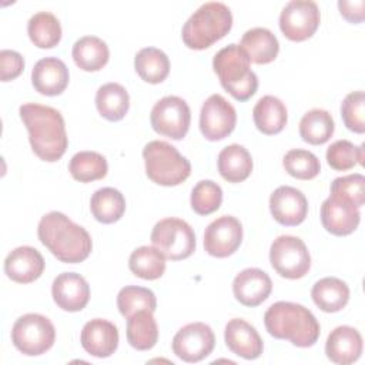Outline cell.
<instances>
[{"label": "cell", "instance_id": "1", "mask_svg": "<svg viewBox=\"0 0 365 365\" xmlns=\"http://www.w3.org/2000/svg\"><path fill=\"white\" fill-rule=\"evenodd\" d=\"M20 118L29 131L33 153L43 161L60 160L68 145L63 115L53 107L26 103L19 108Z\"/></svg>", "mask_w": 365, "mask_h": 365}, {"label": "cell", "instance_id": "2", "mask_svg": "<svg viewBox=\"0 0 365 365\" xmlns=\"http://www.w3.org/2000/svg\"><path fill=\"white\" fill-rule=\"evenodd\" d=\"M37 235L40 242L57 259L66 264L84 261L93 248L90 234L58 211H51L41 217Z\"/></svg>", "mask_w": 365, "mask_h": 365}, {"label": "cell", "instance_id": "3", "mask_svg": "<svg viewBox=\"0 0 365 365\" xmlns=\"http://www.w3.org/2000/svg\"><path fill=\"white\" fill-rule=\"evenodd\" d=\"M268 334L277 339H288L299 348L312 346L319 338V324L314 314L301 304L278 301L264 314Z\"/></svg>", "mask_w": 365, "mask_h": 365}, {"label": "cell", "instance_id": "4", "mask_svg": "<svg viewBox=\"0 0 365 365\" xmlns=\"http://www.w3.org/2000/svg\"><path fill=\"white\" fill-rule=\"evenodd\" d=\"M232 27V14L228 6L208 1L200 6L184 23L181 37L192 50H204L222 38Z\"/></svg>", "mask_w": 365, "mask_h": 365}, {"label": "cell", "instance_id": "5", "mask_svg": "<svg viewBox=\"0 0 365 365\" xmlns=\"http://www.w3.org/2000/svg\"><path fill=\"white\" fill-rule=\"evenodd\" d=\"M250 63L247 53L238 44H228L212 58V68L221 86L238 101H247L258 88V78Z\"/></svg>", "mask_w": 365, "mask_h": 365}, {"label": "cell", "instance_id": "6", "mask_svg": "<svg viewBox=\"0 0 365 365\" xmlns=\"http://www.w3.org/2000/svg\"><path fill=\"white\" fill-rule=\"evenodd\" d=\"M147 177L164 187H174L184 182L191 174L190 161L167 141L154 140L143 148Z\"/></svg>", "mask_w": 365, "mask_h": 365}, {"label": "cell", "instance_id": "7", "mask_svg": "<svg viewBox=\"0 0 365 365\" xmlns=\"http://www.w3.org/2000/svg\"><path fill=\"white\" fill-rule=\"evenodd\" d=\"M153 245L171 261L188 258L195 250L194 230L181 218L168 217L160 220L150 235Z\"/></svg>", "mask_w": 365, "mask_h": 365}, {"label": "cell", "instance_id": "8", "mask_svg": "<svg viewBox=\"0 0 365 365\" xmlns=\"http://www.w3.org/2000/svg\"><path fill=\"white\" fill-rule=\"evenodd\" d=\"M56 339L51 321L40 314H26L11 328V342L24 355L37 356L47 352Z\"/></svg>", "mask_w": 365, "mask_h": 365}, {"label": "cell", "instance_id": "9", "mask_svg": "<svg viewBox=\"0 0 365 365\" xmlns=\"http://www.w3.org/2000/svg\"><path fill=\"white\" fill-rule=\"evenodd\" d=\"M269 262L281 277L298 279L308 274L311 268V255L301 238L279 235L271 244Z\"/></svg>", "mask_w": 365, "mask_h": 365}, {"label": "cell", "instance_id": "10", "mask_svg": "<svg viewBox=\"0 0 365 365\" xmlns=\"http://www.w3.org/2000/svg\"><path fill=\"white\" fill-rule=\"evenodd\" d=\"M150 121L155 133L173 140H181L188 133L191 111L181 97L165 96L154 104Z\"/></svg>", "mask_w": 365, "mask_h": 365}, {"label": "cell", "instance_id": "11", "mask_svg": "<svg viewBox=\"0 0 365 365\" xmlns=\"http://www.w3.org/2000/svg\"><path fill=\"white\" fill-rule=\"evenodd\" d=\"M319 7L311 0H291L279 14V29L291 41H304L318 29Z\"/></svg>", "mask_w": 365, "mask_h": 365}, {"label": "cell", "instance_id": "12", "mask_svg": "<svg viewBox=\"0 0 365 365\" xmlns=\"http://www.w3.org/2000/svg\"><path fill=\"white\" fill-rule=\"evenodd\" d=\"M215 345V335L210 325L191 322L180 328L173 338V352L185 362H200L207 358Z\"/></svg>", "mask_w": 365, "mask_h": 365}, {"label": "cell", "instance_id": "13", "mask_svg": "<svg viewBox=\"0 0 365 365\" xmlns=\"http://www.w3.org/2000/svg\"><path fill=\"white\" fill-rule=\"evenodd\" d=\"M235 123V108L221 94H212L204 101L200 111V130L207 140L220 141L228 137Z\"/></svg>", "mask_w": 365, "mask_h": 365}, {"label": "cell", "instance_id": "14", "mask_svg": "<svg viewBox=\"0 0 365 365\" xmlns=\"http://www.w3.org/2000/svg\"><path fill=\"white\" fill-rule=\"evenodd\" d=\"M242 241V225L232 215H221L208 224L204 232L207 254L225 258L234 254Z\"/></svg>", "mask_w": 365, "mask_h": 365}, {"label": "cell", "instance_id": "15", "mask_svg": "<svg viewBox=\"0 0 365 365\" xmlns=\"http://www.w3.org/2000/svg\"><path fill=\"white\" fill-rule=\"evenodd\" d=\"M269 211L281 225L295 227L307 218L308 200L302 191L289 185H281L269 197Z\"/></svg>", "mask_w": 365, "mask_h": 365}, {"label": "cell", "instance_id": "16", "mask_svg": "<svg viewBox=\"0 0 365 365\" xmlns=\"http://www.w3.org/2000/svg\"><path fill=\"white\" fill-rule=\"evenodd\" d=\"M51 295L58 308L67 312H77L88 304L90 287L80 274L61 272L53 281Z\"/></svg>", "mask_w": 365, "mask_h": 365}, {"label": "cell", "instance_id": "17", "mask_svg": "<svg viewBox=\"0 0 365 365\" xmlns=\"http://www.w3.org/2000/svg\"><path fill=\"white\" fill-rule=\"evenodd\" d=\"M359 221V208L345 200L329 195L321 205V222L334 235L342 237L352 234Z\"/></svg>", "mask_w": 365, "mask_h": 365}, {"label": "cell", "instance_id": "18", "mask_svg": "<svg viewBox=\"0 0 365 365\" xmlns=\"http://www.w3.org/2000/svg\"><path fill=\"white\" fill-rule=\"evenodd\" d=\"M80 342L87 354L96 358H107L118 346V329L113 322L96 318L83 327Z\"/></svg>", "mask_w": 365, "mask_h": 365}, {"label": "cell", "instance_id": "19", "mask_svg": "<svg viewBox=\"0 0 365 365\" xmlns=\"http://www.w3.org/2000/svg\"><path fill=\"white\" fill-rule=\"evenodd\" d=\"M272 291L269 275L259 268H245L235 275L232 281V292L235 299L245 307H257L262 304Z\"/></svg>", "mask_w": 365, "mask_h": 365}, {"label": "cell", "instance_id": "20", "mask_svg": "<svg viewBox=\"0 0 365 365\" xmlns=\"http://www.w3.org/2000/svg\"><path fill=\"white\" fill-rule=\"evenodd\" d=\"M44 271V258L33 247L14 248L4 259L6 275L19 284H30L40 278Z\"/></svg>", "mask_w": 365, "mask_h": 365}, {"label": "cell", "instance_id": "21", "mask_svg": "<svg viewBox=\"0 0 365 365\" xmlns=\"http://www.w3.org/2000/svg\"><path fill=\"white\" fill-rule=\"evenodd\" d=\"M70 80L68 68L57 57H44L38 60L31 70V84L43 96L61 94Z\"/></svg>", "mask_w": 365, "mask_h": 365}, {"label": "cell", "instance_id": "22", "mask_svg": "<svg viewBox=\"0 0 365 365\" xmlns=\"http://www.w3.org/2000/svg\"><path fill=\"white\" fill-rule=\"evenodd\" d=\"M224 338L228 349L244 359H255L262 354L264 344L259 334L241 318H232L227 322Z\"/></svg>", "mask_w": 365, "mask_h": 365}, {"label": "cell", "instance_id": "23", "mask_svg": "<svg viewBox=\"0 0 365 365\" xmlns=\"http://www.w3.org/2000/svg\"><path fill=\"white\" fill-rule=\"evenodd\" d=\"M325 354L334 364L349 365L359 359L362 354L361 334L348 325L336 327L327 338Z\"/></svg>", "mask_w": 365, "mask_h": 365}, {"label": "cell", "instance_id": "24", "mask_svg": "<svg viewBox=\"0 0 365 365\" xmlns=\"http://www.w3.org/2000/svg\"><path fill=\"white\" fill-rule=\"evenodd\" d=\"M255 64H268L274 61L279 51V43L275 34L265 27L247 30L238 44Z\"/></svg>", "mask_w": 365, "mask_h": 365}, {"label": "cell", "instance_id": "25", "mask_svg": "<svg viewBox=\"0 0 365 365\" xmlns=\"http://www.w3.org/2000/svg\"><path fill=\"white\" fill-rule=\"evenodd\" d=\"M218 173L228 182H241L252 171V157L248 150L240 144H231L218 154Z\"/></svg>", "mask_w": 365, "mask_h": 365}, {"label": "cell", "instance_id": "26", "mask_svg": "<svg viewBox=\"0 0 365 365\" xmlns=\"http://www.w3.org/2000/svg\"><path fill=\"white\" fill-rule=\"evenodd\" d=\"M255 127L267 135L278 134L284 130L288 114L284 103L274 96L261 97L252 110Z\"/></svg>", "mask_w": 365, "mask_h": 365}, {"label": "cell", "instance_id": "27", "mask_svg": "<svg viewBox=\"0 0 365 365\" xmlns=\"http://www.w3.org/2000/svg\"><path fill=\"white\" fill-rule=\"evenodd\" d=\"M311 297L321 311L338 312L348 304L349 288L339 278L325 277L314 284Z\"/></svg>", "mask_w": 365, "mask_h": 365}, {"label": "cell", "instance_id": "28", "mask_svg": "<svg viewBox=\"0 0 365 365\" xmlns=\"http://www.w3.org/2000/svg\"><path fill=\"white\" fill-rule=\"evenodd\" d=\"M73 60L84 71L101 70L110 57L107 44L96 36H84L73 46Z\"/></svg>", "mask_w": 365, "mask_h": 365}, {"label": "cell", "instance_id": "29", "mask_svg": "<svg viewBox=\"0 0 365 365\" xmlns=\"http://www.w3.org/2000/svg\"><path fill=\"white\" fill-rule=\"evenodd\" d=\"M127 341L137 351H148L158 341V327L151 311H138L127 318Z\"/></svg>", "mask_w": 365, "mask_h": 365}, {"label": "cell", "instance_id": "30", "mask_svg": "<svg viewBox=\"0 0 365 365\" xmlns=\"http://www.w3.org/2000/svg\"><path fill=\"white\" fill-rule=\"evenodd\" d=\"M96 107L108 121H120L128 111L130 97L118 83L103 84L96 93Z\"/></svg>", "mask_w": 365, "mask_h": 365}, {"label": "cell", "instance_id": "31", "mask_svg": "<svg viewBox=\"0 0 365 365\" xmlns=\"http://www.w3.org/2000/svg\"><path fill=\"white\" fill-rule=\"evenodd\" d=\"M90 210L93 217L103 224L117 222L125 211L124 195L113 188L104 187L97 190L90 200Z\"/></svg>", "mask_w": 365, "mask_h": 365}, {"label": "cell", "instance_id": "32", "mask_svg": "<svg viewBox=\"0 0 365 365\" xmlns=\"http://www.w3.org/2000/svg\"><path fill=\"white\" fill-rule=\"evenodd\" d=\"M137 74L150 84L164 81L170 73V60L167 54L155 47H144L134 57Z\"/></svg>", "mask_w": 365, "mask_h": 365}, {"label": "cell", "instance_id": "33", "mask_svg": "<svg viewBox=\"0 0 365 365\" xmlns=\"http://www.w3.org/2000/svg\"><path fill=\"white\" fill-rule=\"evenodd\" d=\"M27 34L36 47L53 48L61 40V26L53 13L38 11L27 23Z\"/></svg>", "mask_w": 365, "mask_h": 365}, {"label": "cell", "instance_id": "34", "mask_svg": "<svg viewBox=\"0 0 365 365\" xmlns=\"http://www.w3.org/2000/svg\"><path fill=\"white\" fill-rule=\"evenodd\" d=\"M335 124L332 115L322 108L307 111L299 121V135L312 145L325 144L334 134Z\"/></svg>", "mask_w": 365, "mask_h": 365}, {"label": "cell", "instance_id": "35", "mask_svg": "<svg viewBox=\"0 0 365 365\" xmlns=\"http://www.w3.org/2000/svg\"><path fill=\"white\" fill-rule=\"evenodd\" d=\"M128 268L138 278L158 279L165 271V257L155 247L143 245L131 252Z\"/></svg>", "mask_w": 365, "mask_h": 365}, {"label": "cell", "instance_id": "36", "mask_svg": "<svg viewBox=\"0 0 365 365\" xmlns=\"http://www.w3.org/2000/svg\"><path fill=\"white\" fill-rule=\"evenodd\" d=\"M68 171L74 180L80 182H91L104 178L107 175L108 165L107 160L100 153L80 151L71 157Z\"/></svg>", "mask_w": 365, "mask_h": 365}, {"label": "cell", "instance_id": "37", "mask_svg": "<svg viewBox=\"0 0 365 365\" xmlns=\"http://www.w3.org/2000/svg\"><path fill=\"white\" fill-rule=\"evenodd\" d=\"M117 307L123 317L128 318L138 311H151L157 308V298L154 292L144 287L127 285L120 289L117 295Z\"/></svg>", "mask_w": 365, "mask_h": 365}, {"label": "cell", "instance_id": "38", "mask_svg": "<svg viewBox=\"0 0 365 365\" xmlns=\"http://www.w3.org/2000/svg\"><path fill=\"white\" fill-rule=\"evenodd\" d=\"M282 165L291 177L298 180H312L321 171L318 157L311 151L302 148L289 150L284 155Z\"/></svg>", "mask_w": 365, "mask_h": 365}, {"label": "cell", "instance_id": "39", "mask_svg": "<svg viewBox=\"0 0 365 365\" xmlns=\"http://www.w3.org/2000/svg\"><path fill=\"white\" fill-rule=\"evenodd\" d=\"M364 147H355L348 140H338L332 143L327 150V163L335 171H346L354 168L356 164H364Z\"/></svg>", "mask_w": 365, "mask_h": 365}, {"label": "cell", "instance_id": "40", "mask_svg": "<svg viewBox=\"0 0 365 365\" xmlns=\"http://www.w3.org/2000/svg\"><path fill=\"white\" fill-rule=\"evenodd\" d=\"M222 202L221 187L211 180L198 181L191 191V208L198 215L212 214Z\"/></svg>", "mask_w": 365, "mask_h": 365}, {"label": "cell", "instance_id": "41", "mask_svg": "<svg viewBox=\"0 0 365 365\" xmlns=\"http://www.w3.org/2000/svg\"><path fill=\"white\" fill-rule=\"evenodd\" d=\"M331 197L345 200L361 208L365 202V177L362 174H349L335 178L331 184Z\"/></svg>", "mask_w": 365, "mask_h": 365}, {"label": "cell", "instance_id": "42", "mask_svg": "<svg viewBox=\"0 0 365 365\" xmlns=\"http://www.w3.org/2000/svg\"><path fill=\"white\" fill-rule=\"evenodd\" d=\"M341 115L345 127L354 133L365 131V94L364 91L349 93L341 104Z\"/></svg>", "mask_w": 365, "mask_h": 365}, {"label": "cell", "instance_id": "43", "mask_svg": "<svg viewBox=\"0 0 365 365\" xmlns=\"http://www.w3.org/2000/svg\"><path fill=\"white\" fill-rule=\"evenodd\" d=\"M24 68V58L14 50L0 51V78L1 81L14 80Z\"/></svg>", "mask_w": 365, "mask_h": 365}, {"label": "cell", "instance_id": "44", "mask_svg": "<svg viewBox=\"0 0 365 365\" xmlns=\"http://www.w3.org/2000/svg\"><path fill=\"white\" fill-rule=\"evenodd\" d=\"M364 7H365L364 0H358V1L339 0L338 1V9L341 16L346 19L349 23H361L364 20Z\"/></svg>", "mask_w": 365, "mask_h": 365}]
</instances>
